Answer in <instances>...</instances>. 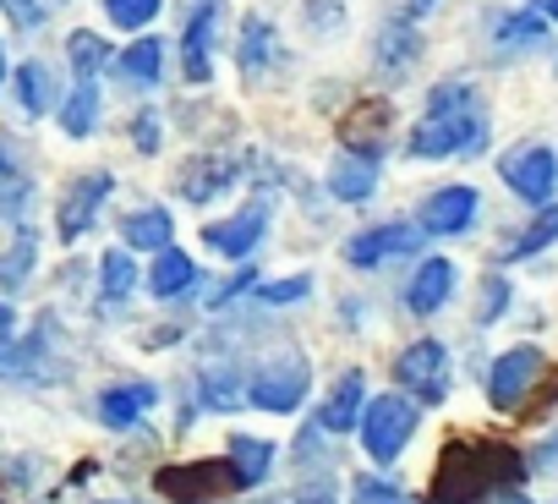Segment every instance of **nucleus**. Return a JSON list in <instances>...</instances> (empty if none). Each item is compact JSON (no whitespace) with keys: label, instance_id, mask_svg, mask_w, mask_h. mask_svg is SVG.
I'll use <instances>...</instances> for the list:
<instances>
[{"label":"nucleus","instance_id":"obj_1","mask_svg":"<svg viewBox=\"0 0 558 504\" xmlns=\"http://www.w3.org/2000/svg\"><path fill=\"white\" fill-rule=\"evenodd\" d=\"M525 455L504 439H465L454 433L433 466L427 504H520L525 482Z\"/></svg>","mask_w":558,"mask_h":504},{"label":"nucleus","instance_id":"obj_2","mask_svg":"<svg viewBox=\"0 0 558 504\" xmlns=\"http://www.w3.org/2000/svg\"><path fill=\"white\" fill-rule=\"evenodd\" d=\"M487 148V110L476 99V83H438L427 94V116L411 132L416 159H449V154H482Z\"/></svg>","mask_w":558,"mask_h":504},{"label":"nucleus","instance_id":"obj_3","mask_svg":"<svg viewBox=\"0 0 558 504\" xmlns=\"http://www.w3.org/2000/svg\"><path fill=\"white\" fill-rule=\"evenodd\" d=\"M307 389H313V368H307V357L279 351V357H263V362L252 368V379H246V406L286 417V411H296V406L307 400Z\"/></svg>","mask_w":558,"mask_h":504},{"label":"nucleus","instance_id":"obj_4","mask_svg":"<svg viewBox=\"0 0 558 504\" xmlns=\"http://www.w3.org/2000/svg\"><path fill=\"white\" fill-rule=\"evenodd\" d=\"M416 422H422V406H416L411 395H378V400H367V411H362V449H367L378 466H389V460H400V449L411 444Z\"/></svg>","mask_w":558,"mask_h":504},{"label":"nucleus","instance_id":"obj_5","mask_svg":"<svg viewBox=\"0 0 558 504\" xmlns=\"http://www.w3.org/2000/svg\"><path fill=\"white\" fill-rule=\"evenodd\" d=\"M154 488L165 499H175V504H208V499H225V493H235L246 482H241V471L230 460H181V466H159Z\"/></svg>","mask_w":558,"mask_h":504},{"label":"nucleus","instance_id":"obj_6","mask_svg":"<svg viewBox=\"0 0 558 504\" xmlns=\"http://www.w3.org/2000/svg\"><path fill=\"white\" fill-rule=\"evenodd\" d=\"M542 379H547V357H542L536 346H509V351L493 362V373H487V400H493L498 411H520Z\"/></svg>","mask_w":558,"mask_h":504},{"label":"nucleus","instance_id":"obj_7","mask_svg":"<svg viewBox=\"0 0 558 504\" xmlns=\"http://www.w3.org/2000/svg\"><path fill=\"white\" fill-rule=\"evenodd\" d=\"M395 379L411 389L416 406H438L449 395V351L438 340H416L395 357Z\"/></svg>","mask_w":558,"mask_h":504},{"label":"nucleus","instance_id":"obj_8","mask_svg":"<svg viewBox=\"0 0 558 504\" xmlns=\"http://www.w3.org/2000/svg\"><path fill=\"white\" fill-rule=\"evenodd\" d=\"M504 181H509L514 197L547 208V197L558 192V154L542 148V143L536 148H520V154H504Z\"/></svg>","mask_w":558,"mask_h":504},{"label":"nucleus","instance_id":"obj_9","mask_svg":"<svg viewBox=\"0 0 558 504\" xmlns=\"http://www.w3.org/2000/svg\"><path fill=\"white\" fill-rule=\"evenodd\" d=\"M389 116H395V105H389L384 94H362V99L340 116V143H345V154L378 159L384 132H389Z\"/></svg>","mask_w":558,"mask_h":504},{"label":"nucleus","instance_id":"obj_10","mask_svg":"<svg viewBox=\"0 0 558 504\" xmlns=\"http://www.w3.org/2000/svg\"><path fill=\"white\" fill-rule=\"evenodd\" d=\"M110 170H88V176H77L72 187H66V197H61V208H56V230H61V241H77L88 225H94V214H99V203L110 197Z\"/></svg>","mask_w":558,"mask_h":504},{"label":"nucleus","instance_id":"obj_11","mask_svg":"<svg viewBox=\"0 0 558 504\" xmlns=\"http://www.w3.org/2000/svg\"><path fill=\"white\" fill-rule=\"evenodd\" d=\"M416 241H422V225H400V219L395 225H373V230L345 241V264L351 269H373V264L395 259V252H416Z\"/></svg>","mask_w":558,"mask_h":504},{"label":"nucleus","instance_id":"obj_12","mask_svg":"<svg viewBox=\"0 0 558 504\" xmlns=\"http://www.w3.org/2000/svg\"><path fill=\"white\" fill-rule=\"evenodd\" d=\"M263 225H268V208L252 203V208H241V214H230L219 225H203V247L219 252V259H246V252L263 241Z\"/></svg>","mask_w":558,"mask_h":504},{"label":"nucleus","instance_id":"obj_13","mask_svg":"<svg viewBox=\"0 0 558 504\" xmlns=\"http://www.w3.org/2000/svg\"><path fill=\"white\" fill-rule=\"evenodd\" d=\"M214 28H219V0H203L197 17L181 34V72H186V83H208L214 77Z\"/></svg>","mask_w":558,"mask_h":504},{"label":"nucleus","instance_id":"obj_14","mask_svg":"<svg viewBox=\"0 0 558 504\" xmlns=\"http://www.w3.org/2000/svg\"><path fill=\"white\" fill-rule=\"evenodd\" d=\"M230 181H235V159L230 154H192L181 165V176H175V192L186 203H214Z\"/></svg>","mask_w":558,"mask_h":504},{"label":"nucleus","instance_id":"obj_15","mask_svg":"<svg viewBox=\"0 0 558 504\" xmlns=\"http://www.w3.org/2000/svg\"><path fill=\"white\" fill-rule=\"evenodd\" d=\"M235 61H241V77H246V83H257L263 72H274L279 61H286V45H279V34H274L268 17H246V23H241V50H235Z\"/></svg>","mask_w":558,"mask_h":504},{"label":"nucleus","instance_id":"obj_16","mask_svg":"<svg viewBox=\"0 0 558 504\" xmlns=\"http://www.w3.org/2000/svg\"><path fill=\"white\" fill-rule=\"evenodd\" d=\"M471 219H476V192H471V187H438V192L422 203V230L460 236V230H471Z\"/></svg>","mask_w":558,"mask_h":504},{"label":"nucleus","instance_id":"obj_17","mask_svg":"<svg viewBox=\"0 0 558 504\" xmlns=\"http://www.w3.org/2000/svg\"><path fill=\"white\" fill-rule=\"evenodd\" d=\"M159 406V389L148 384V379H126V384H110L105 395H99V422L105 428H132L143 411H154Z\"/></svg>","mask_w":558,"mask_h":504},{"label":"nucleus","instance_id":"obj_18","mask_svg":"<svg viewBox=\"0 0 558 504\" xmlns=\"http://www.w3.org/2000/svg\"><path fill=\"white\" fill-rule=\"evenodd\" d=\"M362 411H367V379L362 373H345L329 389V400L318 411V428L324 433H351V428H362Z\"/></svg>","mask_w":558,"mask_h":504},{"label":"nucleus","instance_id":"obj_19","mask_svg":"<svg viewBox=\"0 0 558 504\" xmlns=\"http://www.w3.org/2000/svg\"><path fill=\"white\" fill-rule=\"evenodd\" d=\"M449 297H454V264H449V259H427V264L416 269V280L405 286V308H411L416 319L438 313Z\"/></svg>","mask_w":558,"mask_h":504},{"label":"nucleus","instance_id":"obj_20","mask_svg":"<svg viewBox=\"0 0 558 504\" xmlns=\"http://www.w3.org/2000/svg\"><path fill=\"white\" fill-rule=\"evenodd\" d=\"M12 94H17V105H23V116H50L56 110V72L45 67V61H23L17 72H12Z\"/></svg>","mask_w":558,"mask_h":504},{"label":"nucleus","instance_id":"obj_21","mask_svg":"<svg viewBox=\"0 0 558 504\" xmlns=\"http://www.w3.org/2000/svg\"><path fill=\"white\" fill-rule=\"evenodd\" d=\"M378 187V159H362V154H340L329 165V192L340 203H367Z\"/></svg>","mask_w":558,"mask_h":504},{"label":"nucleus","instance_id":"obj_22","mask_svg":"<svg viewBox=\"0 0 558 504\" xmlns=\"http://www.w3.org/2000/svg\"><path fill=\"white\" fill-rule=\"evenodd\" d=\"M170 236H175V225H170V208H132V214L121 219V241H126V247L165 252V247H170Z\"/></svg>","mask_w":558,"mask_h":504},{"label":"nucleus","instance_id":"obj_23","mask_svg":"<svg viewBox=\"0 0 558 504\" xmlns=\"http://www.w3.org/2000/svg\"><path fill=\"white\" fill-rule=\"evenodd\" d=\"M416 50H422V34H416L411 23H400V17L378 34V67H384L389 77H405V72L416 67Z\"/></svg>","mask_w":558,"mask_h":504},{"label":"nucleus","instance_id":"obj_24","mask_svg":"<svg viewBox=\"0 0 558 504\" xmlns=\"http://www.w3.org/2000/svg\"><path fill=\"white\" fill-rule=\"evenodd\" d=\"M197 280V269H192V259L181 247H165L159 259H154V269H148V291L159 297V302H170V297H181L186 286Z\"/></svg>","mask_w":558,"mask_h":504},{"label":"nucleus","instance_id":"obj_25","mask_svg":"<svg viewBox=\"0 0 558 504\" xmlns=\"http://www.w3.org/2000/svg\"><path fill=\"white\" fill-rule=\"evenodd\" d=\"M110 67H116L126 83L154 88V83H159V72H165V45H159V39H137V45H132V50H121Z\"/></svg>","mask_w":558,"mask_h":504},{"label":"nucleus","instance_id":"obj_26","mask_svg":"<svg viewBox=\"0 0 558 504\" xmlns=\"http://www.w3.org/2000/svg\"><path fill=\"white\" fill-rule=\"evenodd\" d=\"M94 127H99V83H77L61 99V132L66 137H88Z\"/></svg>","mask_w":558,"mask_h":504},{"label":"nucleus","instance_id":"obj_27","mask_svg":"<svg viewBox=\"0 0 558 504\" xmlns=\"http://www.w3.org/2000/svg\"><path fill=\"white\" fill-rule=\"evenodd\" d=\"M137 286V264H132V252L126 247H110L105 259H99V297L105 302H126Z\"/></svg>","mask_w":558,"mask_h":504},{"label":"nucleus","instance_id":"obj_28","mask_svg":"<svg viewBox=\"0 0 558 504\" xmlns=\"http://www.w3.org/2000/svg\"><path fill=\"white\" fill-rule=\"evenodd\" d=\"M230 466L241 471L246 488H257V482L268 477V466H274V444H268V439H252V433H235V439H230Z\"/></svg>","mask_w":558,"mask_h":504},{"label":"nucleus","instance_id":"obj_29","mask_svg":"<svg viewBox=\"0 0 558 504\" xmlns=\"http://www.w3.org/2000/svg\"><path fill=\"white\" fill-rule=\"evenodd\" d=\"M66 56H72V72H77V83H94L116 56H110V45L99 39V34H88V28H77L72 39H66Z\"/></svg>","mask_w":558,"mask_h":504},{"label":"nucleus","instance_id":"obj_30","mask_svg":"<svg viewBox=\"0 0 558 504\" xmlns=\"http://www.w3.org/2000/svg\"><path fill=\"white\" fill-rule=\"evenodd\" d=\"M34 259H39V241H34V230H17V241H12L7 252H0V291H23V286H28Z\"/></svg>","mask_w":558,"mask_h":504},{"label":"nucleus","instance_id":"obj_31","mask_svg":"<svg viewBox=\"0 0 558 504\" xmlns=\"http://www.w3.org/2000/svg\"><path fill=\"white\" fill-rule=\"evenodd\" d=\"M28 192H34L28 170L12 159V148H7V143H0V214H23Z\"/></svg>","mask_w":558,"mask_h":504},{"label":"nucleus","instance_id":"obj_32","mask_svg":"<svg viewBox=\"0 0 558 504\" xmlns=\"http://www.w3.org/2000/svg\"><path fill=\"white\" fill-rule=\"evenodd\" d=\"M547 39V17L542 12H509L498 23V50H520V45H542Z\"/></svg>","mask_w":558,"mask_h":504},{"label":"nucleus","instance_id":"obj_33","mask_svg":"<svg viewBox=\"0 0 558 504\" xmlns=\"http://www.w3.org/2000/svg\"><path fill=\"white\" fill-rule=\"evenodd\" d=\"M547 241H558V208H553V203H547V208H542V214L509 241V259H531V252H542Z\"/></svg>","mask_w":558,"mask_h":504},{"label":"nucleus","instance_id":"obj_34","mask_svg":"<svg viewBox=\"0 0 558 504\" xmlns=\"http://www.w3.org/2000/svg\"><path fill=\"white\" fill-rule=\"evenodd\" d=\"M203 406H214V411H235V406H246V384H241L235 373L214 368V373H203Z\"/></svg>","mask_w":558,"mask_h":504},{"label":"nucleus","instance_id":"obj_35","mask_svg":"<svg viewBox=\"0 0 558 504\" xmlns=\"http://www.w3.org/2000/svg\"><path fill=\"white\" fill-rule=\"evenodd\" d=\"M159 7H165V0H105V17L116 28H148L159 17Z\"/></svg>","mask_w":558,"mask_h":504},{"label":"nucleus","instance_id":"obj_36","mask_svg":"<svg viewBox=\"0 0 558 504\" xmlns=\"http://www.w3.org/2000/svg\"><path fill=\"white\" fill-rule=\"evenodd\" d=\"M307 291H313V280H307V275H291V280H268V286H252V297H257V302H268V308L302 302Z\"/></svg>","mask_w":558,"mask_h":504},{"label":"nucleus","instance_id":"obj_37","mask_svg":"<svg viewBox=\"0 0 558 504\" xmlns=\"http://www.w3.org/2000/svg\"><path fill=\"white\" fill-rule=\"evenodd\" d=\"M504 313H509V286H504V275H487L482 302H476V324H498Z\"/></svg>","mask_w":558,"mask_h":504},{"label":"nucleus","instance_id":"obj_38","mask_svg":"<svg viewBox=\"0 0 558 504\" xmlns=\"http://www.w3.org/2000/svg\"><path fill=\"white\" fill-rule=\"evenodd\" d=\"M351 504H416L411 493H400L395 482H378V477H356V493Z\"/></svg>","mask_w":558,"mask_h":504},{"label":"nucleus","instance_id":"obj_39","mask_svg":"<svg viewBox=\"0 0 558 504\" xmlns=\"http://www.w3.org/2000/svg\"><path fill=\"white\" fill-rule=\"evenodd\" d=\"M165 132V121H159V110H137L132 116V143H137V154H159V137Z\"/></svg>","mask_w":558,"mask_h":504},{"label":"nucleus","instance_id":"obj_40","mask_svg":"<svg viewBox=\"0 0 558 504\" xmlns=\"http://www.w3.org/2000/svg\"><path fill=\"white\" fill-rule=\"evenodd\" d=\"M307 23H313L318 34H335V28H345V7H340V0H313Z\"/></svg>","mask_w":558,"mask_h":504},{"label":"nucleus","instance_id":"obj_41","mask_svg":"<svg viewBox=\"0 0 558 504\" xmlns=\"http://www.w3.org/2000/svg\"><path fill=\"white\" fill-rule=\"evenodd\" d=\"M0 7H7L12 28H39V23H45V7H39V0H0Z\"/></svg>","mask_w":558,"mask_h":504},{"label":"nucleus","instance_id":"obj_42","mask_svg":"<svg viewBox=\"0 0 558 504\" xmlns=\"http://www.w3.org/2000/svg\"><path fill=\"white\" fill-rule=\"evenodd\" d=\"M525 466H531V471H547V466H558V433H553V439H547V444H542V449L525 460Z\"/></svg>","mask_w":558,"mask_h":504},{"label":"nucleus","instance_id":"obj_43","mask_svg":"<svg viewBox=\"0 0 558 504\" xmlns=\"http://www.w3.org/2000/svg\"><path fill=\"white\" fill-rule=\"evenodd\" d=\"M427 7H433V0H405V12H400V23H411V28H416V23L427 17Z\"/></svg>","mask_w":558,"mask_h":504},{"label":"nucleus","instance_id":"obj_44","mask_svg":"<svg viewBox=\"0 0 558 504\" xmlns=\"http://www.w3.org/2000/svg\"><path fill=\"white\" fill-rule=\"evenodd\" d=\"M12 329H17V313L0 302V351H7V340H12Z\"/></svg>","mask_w":558,"mask_h":504},{"label":"nucleus","instance_id":"obj_45","mask_svg":"<svg viewBox=\"0 0 558 504\" xmlns=\"http://www.w3.org/2000/svg\"><path fill=\"white\" fill-rule=\"evenodd\" d=\"M296 504H335V499H329V493H318V488H313V493H302V499H296Z\"/></svg>","mask_w":558,"mask_h":504},{"label":"nucleus","instance_id":"obj_46","mask_svg":"<svg viewBox=\"0 0 558 504\" xmlns=\"http://www.w3.org/2000/svg\"><path fill=\"white\" fill-rule=\"evenodd\" d=\"M542 12H547V17H558V0H542Z\"/></svg>","mask_w":558,"mask_h":504},{"label":"nucleus","instance_id":"obj_47","mask_svg":"<svg viewBox=\"0 0 558 504\" xmlns=\"http://www.w3.org/2000/svg\"><path fill=\"white\" fill-rule=\"evenodd\" d=\"M0 83H7V45H0Z\"/></svg>","mask_w":558,"mask_h":504},{"label":"nucleus","instance_id":"obj_48","mask_svg":"<svg viewBox=\"0 0 558 504\" xmlns=\"http://www.w3.org/2000/svg\"><path fill=\"white\" fill-rule=\"evenodd\" d=\"M257 504H279V499H257Z\"/></svg>","mask_w":558,"mask_h":504}]
</instances>
